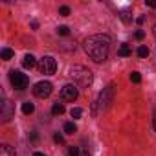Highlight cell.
Returning a JSON list of instances; mask_svg holds the SVG:
<instances>
[{
  "instance_id": "obj_1",
  "label": "cell",
  "mask_w": 156,
  "mask_h": 156,
  "mask_svg": "<svg viewBox=\"0 0 156 156\" xmlns=\"http://www.w3.org/2000/svg\"><path fill=\"white\" fill-rule=\"evenodd\" d=\"M83 46L92 61L103 62V61H107L108 51H110V39L107 35H90L85 39Z\"/></svg>"
},
{
  "instance_id": "obj_2",
  "label": "cell",
  "mask_w": 156,
  "mask_h": 156,
  "mask_svg": "<svg viewBox=\"0 0 156 156\" xmlns=\"http://www.w3.org/2000/svg\"><path fill=\"white\" fill-rule=\"evenodd\" d=\"M70 75H72V79L77 81L81 87H90L92 81H94L92 72H90L87 66H81V64H73V66L70 68Z\"/></svg>"
},
{
  "instance_id": "obj_3",
  "label": "cell",
  "mask_w": 156,
  "mask_h": 156,
  "mask_svg": "<svg viewBox=\"0 0 156 156\" xmlns=\"http://www.w3.org/2000/svg\"><path fill=\"white\" fill-rule=\"evenodd\" d=\"M112 94H114V88H112V87L103 88V92L99 94V98H98L96 103H94V114H99V112H103V110L108 107V103L112 101Z\"/></svg>"
},
{
  "instance_id": "obj_4",
  "label": "cell",
  "mask_w": 156,
  "mask_h": 156,
  "mask_svg": "<svg viewBox=\"0 0 156 156\" xmlns=\"http://www.w3.org/2000/svg\"><path fill=\"white\" fill-rule=\"evenodd\" d=\"M9 81H11V85H13L17 90H24V88H28V85H30L28 75L22 73V72H19V70H11V72H9Z\"/></svg>"
},
{
  "instance_id": "obj_5",
  "label": "cell",
  "mask_w": 156,
  "mask_h": 156,
  "mask_svg": "<svg viewBox=\"0 0 156 156\" xmlns=\"http://www.w3.org/2000/svg\"><path fill=\"white\" fill-rule=\"evenodd\" d=\"M37 68H39V72H41V73H44V75H51V73H55V70H57V62H55V59H53V57L44 55V57L39 61Z\"/></svg>"
},
{
  "instance_id": "obj_6",
  "label": "cell",
  "mask_w": 156,
  "mask_h": 156,
  "mask_svg": "<svg viewBox=\"0 0 156 156\" xmlns=\"http://www.w3.org/2000/svg\"><path fill=\"white\" fill-rule=\"evenodd\" d=\"M51 90H53V87H51L50 81H39V83L33 87V96L44 99V98H48V96L51 94Z\"/></svg>"
},
{
  "instance_id": "obj_7",
  "label": "cell",
  "mask_w": 156,
  "mask_h": 156,
  "mask_svg": "<svg viewBox=\"0 0 156 156\" xmlns=\"http://www.w3.org/2000/svg\"><path fill=\"white\" fill-rule=\"evenodd\" d=\"M77 96H79V92H77V88L73 85H64L61 88V99L62 101H75Z\"/></svg>"
},
{
  "instance_id": "obj_8",
  "label": "cell",
  "mask_w": 156,
  "mask_h": 156,
  "mask_svg": "<svg viewBox=\"0 0 156 156\" xmlns=\"http://www.w3.org/2000/svg\"><path fill=\"white\" fill-rule=\"evenodd\" d=\"M13 114H15V105H13L11 101L4 99V101H2V114H0L2 121H4V123H6V121H9V119L13 118Z\"/></svg>"
},
{
  "instance_id": "obj_9",
  "label": "cell",
  "mask_w": 156,
  "mask_h": 156,
  "mask_svg": "<svg viewBox=\"0 0 156 156\" xmlns=\"http://www.w3.org/2000/svg\"><path fill=\"white\" fill-rule=\"evenodd\" d=\"M39 62L35 61V57L31 55V53H28V55H24V59H22V66L24 68H33V66H37Z\"/></svg>"
},
{
  "instance_id": "obj_10",
  "label": "cell",
  "mask_w": 156,
  "mask_h": 156,
  "mask_svg": "<svg viewBox=\"0 0 156 156\" xmlns=\"http://www.w3.org/2000/svg\"><path fill=\"white\" fill-rule=\"evenodd\" d=\"M0 156H17V154H15V149L11 145L4 143V145H0Z\"/></svg>"
},
{
  "instance_id": "obj_11",
  "label": "cell",
  "mask_w": 156,
  "mask_h": 156,
  "mask_svg": "<svg viewBox=\"0 0 156 156\" xmlns=\"http://www.w3.org/2000/svg\"><path fill=\"white\" fill-rule=\"evenodd\" d=\"M118 55H121V57H129V55H132V48H130L129 44H121L119 50H118Z\"/></svg>"
},
{
  "instance_id": "obj_12",
  "label": "cell",
  "mask_w": 156,
  "mask_h": 156,
  "mask_svg": "<svg viewBox=\"0 0 156 156\" xmlns=\"http://www.w3.org/2000/svg\"><path fill=\"white\" fill-rule=\"evenodd\" d=\"M51 114H53V116H61V114H64V105H62V103H55V105L51 107Z\"/></svg>"
},
{
  "instance_id": "obj_13",
  "label": "cell",
  "mask_w": 156,
  "mask_h": 156,
  "mask_svg": "<svg viewBox=\"0 0 156 156\" xmlns=\"http://www.w3.org/2000/svg\"><path fill=\"white\" fill-rule=\"evenodd\" d=\"M22 112H24V114H33V112H35V105L30 103V101L24 103V105H22Z\"/></svg>"
},
{
  "instance_id": "obj_14",
  "label": "cell",
  "mask_w": 156,
  "mask_h": 156,
  "mask_svg": "<svg viewBox=\"0 0 156 156\" xmlns=\"http://www.w3.org/2000/svg\"><path fill=\"white\" fill-rule=\"evenodd\" d=\"M64 132H66V134H73V132H77V127H75V123H72V121L64 123Z\"/></svg>"
},
{
  "instance_id": "obj_15",
  "label": "cell",
  "mask_w": 156,
  "mask_h": 156,
  "mask_svg": "<svg viewBox=\"0 0 156 156\" xmlns=\"http://www.w3.org/2000/svg\"><path fill=\"white\" fill-rule=\"evenodd\" d=\"M0 55H2V59H4V61H9V59H13V50H9V48H4Z\"/></svg>"
},
{
  "instance_id": "obj_16",
  "label": "cell",
  "mask_w": 156,
  "mask_h": 156,
  "mask_svg": "<svg viewBox=\"0 0 156 156\" xmlns=\"http://www.w3.org/2000/svg\"><path fill=\"white\" fill-rule=\"evenodd\" d=\"M70 114H72V118H73V119H79V118L83 116V110H81L79 107H75V108H72V110H70Z\"/></svg>"
},
{
  "instance_id": "obj_17",
  "label": "cell",
  "mask_w": 156,
  "mask_h": 156,
  "mask_svg": "<svg viewBox=\"0 0 156 156\" xmlns=\"http://www.w3.org/2000/svg\"><path fill=\"white\" fill-rule=\"evenodd\" d=\"M138 55H140V57H147V55H149V48H147V46H140V48H138Z\"/></svg>"
},
{
  "instance_id": "obj_18",
  "label": "cell",
  "mask_w": 156,
  "mask_h": 156,
  "mask_svg": "<svg viewBox=\"0 0 156 156\" xmlns=\"http://www.w3.org/2000/svg\"><path fill=\"white\" fill-rule=\"evenodd\" d=\"M130 81H132V83H140V81H141V75H140L138 72H132V73H130Z\"/></svg>"
},
{
  "instance_id": "obj_19",
  "label": "cell",
  "mask_w": 156,
  "mask_h": 156,
  "mask_svg": "<svg viewBox=\"0 0 156 156\" xmlns=\"http://www.w3.org/2000/svg\"><path fill=\"white\" fill-rule=\"evenodd\" d=\"M59 15L68 17V15H70V8H68V6H61V8H59Z\"/></svg>"
},
{
  "instance_id": "obj_20",
  "label": "cell",
  "mask_w": 156,
  "mask_h": 156,
  "mask_svg": "<svg viewBox=\"0 0 156 156\" xmlns=\"http://www.w3.org/2000/svg\"><path fill=\"white\" fill-rule=\"evenodd\" d=\"M68 156H79V149H77V147H68Z\"/></svg>"
},
{
  "instance_id": "obj_21",
  "label": "cell",
  "mask_w": 156,
  "mask_h": 156,
  "mask_svg": "<svg viewBox=\"0 0 156 156\" xmlns=\"http://www.w3.org/2000/svg\"><path fill=\"white\" fill-rule=\"evenodd\" d=\"M57 33H59V35H68L70 30H68L66 26H59V28H57Z\"/></svg>"
},
{
  "instance_id": "obj_22",
  "label": "cell",
  "mask_w": 156,
  "mask_h": 156,
  "mask_svg": "<svg viewBox=\"0 0 156 156\" xmlns=\"http://www.w3.org/2000/svg\"><path fill=\"white\" fill-rule=\"evenodd\" d=\"M121 19H123L125 22H130V20H132V17L129 15V11H121Z\"/></svg>"
},
{
  "instance_id": "obj_23",
  "label": "cell",
  "mask_w": 156,
  "mask_h": 156,
  "mask_svg": "<svg viewBox=\"0 0 156 156\" xmlns=\"http://www.w3.org/2000/svg\"><path fill=\"white\" fill-rule=\"evenodd\" d=\"M134 37H136V39H138V41H141V39H143V37H145V33H143V31H141V30H138V31H136V33H134Z\"/></svg>"
},
{
  "instance_id": "obj_24",
  "label": "cell",
  "mask_w": 156,
  "mask_h": 156,
  "mask_svg": "<svg viewBox=\"0 0 156 156\" xmlns=\"http://www.w3.org/2000/svg\"><path fill=\"white\" fill-rule=\"evenodd\" d=\"M53 140H55L57 143H62V141H64V138H62V134H59V132H57V134L53 136Z\"/></svg>"
},
{
  "instance_id": "obj_25",
  "label": "cell",
  "mask_w": 156,
  "mask_h": 156,
  "mask_svg": "<svg viewBox=\"0 0 156 156\" xmlns=\"http://www.w3.org/2000/svg\"><path fill=\"white\" fill-rule=\"evenodd\" d=\"M147 6L149 8H156V0H147Z\"/></svg>"
},
{
  "instance_id": "obj_26",
  "label": "cell",
  "mask_w": 156,
  "mask_h": 156,
  "mask_svg": "<svg viewBox=\"0 0 156 156\" xmlns=\"http://www.w3.org/2000/svg\"><path fill=\"white\" fill-rule=\"evenodd\" d=\"M33 156H46L44 152H33Z\"/></svg>"
},
{
  "instance_id": "obj_27",
  "label": "cell",
  "mask_w": 156,
  "mask_h": 156,
  "mask_svg": "<svg viewBox=\"0 0 156 156\" xmlns=\"http://www.w3.org/2000/svg\"><path fill=\"white\" fill-rule=\"evenodd\" d=\"M152 125H154V130H156V112H154V119H152Z\"/></svg>"
},
{
  "instance_id": "obj_28",
  "label": "cell",
  "mask_w": 156,
  "mask_h": 156,
  "mask_svg": "<svg viewBox=\"0 0 156 156\" xmlns=\"http://www.w3.org/2000/svg\"><path fill=\"white\" fill-rule=\"evenodd\" d=\"M152 33H154V37H156V26H154V28H152Z\"/></svg>"
},
{
  "instance_id": "obj_29",
  "label": "cell",
  "mask_w": 156,
  "mask_h": 156,
  "mask_svg": "<svg viewBox=\"0 0 156 156\" xmlns=\"http://www.w3.org/2000/svg\"><path fill=\"white\" fill-rule=\"evenodd\" d=\"M81 156H90V154H88V152H83V154H81Z\"/></svg>"
}]
</instances>
